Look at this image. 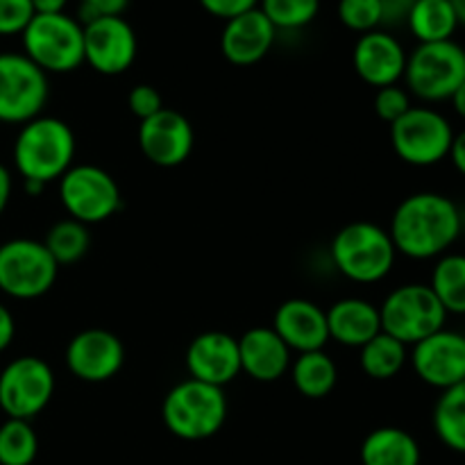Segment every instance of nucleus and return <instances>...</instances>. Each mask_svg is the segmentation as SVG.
Listing matches in <instances>:
<instances>
[{"label":"nucleus","instance_id":"412c9836","mask_svg":"<svg viewBox=\"0 0 465 465\" xmlns=\"http://www.w3.org/2000/svg\"><path fill=\"white\" fill-rule=\"evenodd\" d=\"M241 372L254 381L271 384L291 371V350L272 327H252L239 339Z\"/></svg>","mask_w":465,"mask_h":465},{"label":"nucleus","instance_id":"f3484780","mask_svg":"<svg viewBox=\"0 0 465 465\" xmlns=\"http://www.w3.org/2000/svg\"><path fill=\"white\" fill-rule=\"evenodd\" d=\"M407 57L409 53L398 36L381 27L359 36L352 48L354 73L375 89L398 84L404 77Z\"/></svg>","mask_w":465,"mask_h":465},{"label":"nucleus","instance_id":"7ed1b4c3","mask_svg":"<svg viewBox=\"0 0 465 465\" xmlns=\"http://www.w3.org/2000/svg\"><path fill=\"white\" fill-rule=\"evenodd\" d=\"M331 262L336 271L357 284H377L391 275L395 250L389 230L368 221L350 223L336 232L331 241Z\"/></svg>","mask_w":465,"mask_h":465},{"label":"nucleus","instance_id":"a211bd4d","mask_svg":"<svg viewBox=\"0 0 465 465\" xmlns=\"http://www.w3.org/2000/svg\"><path fill=\"white\" fill-rule=\"evenodd\" d=\"M184 361L191 380L225 389L241 375L239 339L227 331H203L189 343Z\"/></svg>","mask_w":465,"mask_h":465},{"label":"nucleus","instance_id":"7c9ffc66","mask_svg":"<svg viewBox=\"0 0 465 465\" xmlns=\"http://www.w3.org/2000/svg\"><path fill=\"white\" fill-rule=\"evenodd\" d=\"M259 9L266 14L277 32H293L316 21L321 0H259Z\"/></svg>","mask_w":465,"mask_h":465},{"label":"nucleus","instance_id":"f704fd0d","mask_svg":"<svg viewBox=\"0 0 465 465\" xmlns=\"http://www.w3.org/2000/svg\"><path fill=\"white\" fill-rule=\"evenodd\" d=\"M127 107L139 121L154 116L163 109V98L153 84H136L127 95Z\"/></svg>","mask_w":465,"mask_h":465},{"label":"nucleus","instance_id":"0eeeda50","mask_svg":"<svg viewBox=\"0 0 465 465\" xmlns=\"http://www.w3.org/2000/svg\"><path fill=\"white\" fill-rule=\"evenodd\" d=\"M380 318L381 331L409 348L443 330L448 312L430 284H404L386 295L380 307Z\"/></svg>","mask_w":465,"mask_h":465},{"label":"nucleus","instance_id":"9d476101","mask_svg":"<svg viewBox=\"0 0 465 465\" xmlns=\"http://www.w3.org/2000/svg\"><path fill=\"white\" fill-rule=\"evenodd\" d=\"M50 98V80L23 53H0V123L25 125L41 116Z\"/></svg>","mask_w":465,"mask_h":465},{"label":"nucleus","instance_id":"2eb2a0df","mask_svg":"<svg viewBox=\"0 0 465 465\" xmlns=\"http://www.w3.org/2000/svg\"><path fill=\"white\" fill-rule=\"evenodd\" d=\"M195 145L193 125L184 114L163 107L139 125V148L150 163L177 168L191 157Z\"/></svg>","mask_w":465,"mask_h":465},{"label":"nucleus","instance_id":"473e14b6","mask_svg":"<svg viewBox=\"0 0 465 465\" xmlns=\"http://www.w3.org/2000/svg\"><path fill=\"white\" fill-rule=\"evenodd\" d=\"M372 107H375V114L381 118V121L393 125L395 121H400V118L413 107L411 94L400 84L384 86V89H377Z\"/></svg>","mask_w":465,"mask_h":465},{"label":"nucleus","instance_id":"6ab92c4d","mask_svg":"<svg viewBox=\"0 0 465 465\" xmlns=\"http://www.w3.org/2000/svg\"><path fill=\"white\" fill-rule=\"evenodd\" d=\"M275 39V25L257 7L225 21L221 32V53L234 66H254L271 53Z\"/></svg>","mask_w":465,"mask_h":465},{"label":"nucleus","instance_id":"4c0bfd02","mask_svg":"<svg viewBox=\"0 0 465 465\" xmlns=\"http://www.w3.org/2000/svg\"><path fill=\"white\" fill-rule=\"evenodd\" d=\"M413 0H381V25H407Z\"/></svg>","mask_w":465,"mask_h":465},{"label":"nucleus","instance_id":"37998d69","mask_svg":"<svg viewBox=\"0 0 465 465\" xmlns=\"http://www.w3.org/2000/svg\"><path fill=\"white\" fill-rule=\"evenodd\" d=\"M450 100H452L454 112H457L459 116H461L463 121H465V82H463L461 86H459L457 91H454V95H452V98H450Z\"/></svg>","mask_w":465,"mask_h":465},{"label":"nucleus","instance_id":"ddd939ff","mask_svg":"<svg viewBox=\"0 0 465 465\" xmlns=\"http://www.w3.org/2000/svg\"><path fill=\"white\" fill-rule=\"evenodd\" d=\"M139 53L136 32L123 16H103L84 25V64L100 75H121Z\"/></svg>","mask_w":465,"mask_h":465},{"label":"nucleus","instance_id":"58836bf2","mask_svg":"<svg viewBox=\"0 0 465 465\" xmlns=\"http://www.w3.org/2000/svg\"><path fill=\"white\" fill-rule=\"evenodd\" d=\"M14 336H16V321H14L12 312L0 302V352L12 345Z\"/></svg>","mask_w":465,"mask_h":465},{"label":"nucleus","instance_id":"bb28decb","mask_svg":"<svg viewBox=\"0 0 465 465\" xmlns=\"http://www.w3.org/2000/svg\"><path fill=\"white\" fill-rule=\"evenodd\" d=\"M359 361H361V371L371 380H393L395 375H400L404 363L409 361V350L398 339L389 336L386 331H380L375 339L359 348Z\"/></svg>","mask_w":465,"mask_h":465},{"label":"nucleus","instance_id":"1a4fd4ad","mask_svg":"<svg viewBox=\"0 0 465 465\" xmlns=\"http://www.w3.org/2000/svg\"><path fill=\"white\" fill-rule=\"evenodd\" d=\"M59 266L44 241L12 239L0 245V291L14 300H36L48 293Z\"/></svg>","mask_w":465,"mask_h":465},{"label":"nucleus","instance_id":"9b49d317","mask_svg":"<svg viewBox=\"0 0 465 465\" xmlns=\"http://www.w3.org/2000/svg\"><path fill=\"white\" fill-rule=\"evenodd\" d=\"M452 139L450 121L431 107H411L391 125V145L409 166H436L450 154Z\"/></svg>","mask_w":465,"mask_h":465},{"label":"nucleus","instance_id":"4468645a","mask_svg":"<svg viewBox=\"0 0 465 465\" xmlns=\"http://www.w3.org/2000/svg\"><path fill=\"white\" fill-rule=\"evenodd\" d=\"M73 377L86 384H103L116 377L125 363V345L116 334L100 327L73 336L64 354Z\"/></svg>","mask_w":465,"mask_h":465},{"label":"nucleus","instance_id":"b1692460","mask_svg":"<svg viewBox=\"0 0 465 465\" xmlns=\"http://www.w3.org/2000/svg\"><path fill=\"white\" fill-rule=\"evenodd\" d=\"M291 380L302 398L322 400L334 391L339 381V368L325 350L302 352L291 363Z\"/></svg>","mask_w":465,"mask_h":465},{"label":"nucleus","instance_id":"39448f33","mask_svg":"<svg viewBox=\"0 0 465 465\" xmlns=\"http://www.w3.org/2000/svg\"><path fill=\"white\" fill-rule=\"evenodd\" d=\"M21 41L23 54L45 75L73 73L84 64V25L66 12L35 14Z\"/></svg>","mask_w":465,"mask_h":465},{"label":"nucleus","instance_id":"6e6552de","mask_svg":"<svg viewBox=\"0 0 465 465\" xmlns=\"http://www.w3.org/2000/svg\"><path fill=\"white\" fill-rule=\"evenodd\" d=\"M59 203L68 218L89 225H98L121 209L123 195L116 180L104 168L94 163H73L59 177Z\"/></svg>","mask_w":465,"mask_h":465},{"label":"nucleus","instance_id":"c9c22d12","mask_svg":"<svg viewBox=\"0 0 465 465\" xmlns=\"http://www.w3.org/2000/svg\"><path fill=\"white\" fill-rule=\"evenodd\" d=\"M130 5V0H80V12H77V21L82 25L95 21L103 16H123Z\"/></svg>","mask_w":465,"mask_h":465},{"label":"nucleus","instance_id":"79ce46f5","mask_svg":"<svg viewBox=\"0 0 465 465\" xmlns=\"http://www.w3.org/2000/svg\"><path fill=\"white\" fill-rule=\"evenodd\" d=\"M36 14H59L66 12L68 0H32Z\"/></svg>","mask_w":465,"mask_h":465},{"label":"nucleus","instance_id":"423d86ee","mask_svg":"<svg viewBox=\"0 0 465 465\" xmlns=\"http://www.w3.org/2000/svg\"><path fill=\"white\" fill-rule=\"evenodd\" d=\"M407 91L425 103L450 100L465 82V48L454 39L418 44L404 68Z\"/></svg>","mask_w":465,"mask_h":465},{"label":"nucleus","instance_id":"ea45409f","mask_svg":"<svg viewBox=\"0 0 465 465\" xmlns=\"http://www.w3.org/2000/svg\"><path fill=\"white\" fill-rule=\"evenodd\" d=\"M448 157L452 159L454 168H457V171L465 177V130L459 132V134H454Z\"/></svg>","mask_w":465,"mask_h":465},{"label":"nucleus","instance_id":"e433bc0d","mask_svg":"<svg viewBox=\"0 0 465 465\" xmlns=\"http://www.w3.org/2000/svg\"><path fill=\"white\" fill-rule=\"evenodd\" d=\"M198 3L209 16H216L221 21H230L259 7V0H198Z\"/></svg>","mask_w":465,"mask_h":465},{"label":"nucleus","instance_id":"4be33fe9","mask_svg":"<svg viewBox=\"0 0 465 465\" xmlns=\"http://www.w3.org/2000/svg\"><path fill=\"white\" fill-rule=\"evenodd\" d=\"M330 341L345 348H363L381 331L380 307L363 298H343L327 309Z\"/></svg>","mask_w":465,"mask_h":465},{"label":"nucleus","instance_id":"f8f14e48","mask_svg":"<svg viewBox=\"0 0 465 465\" xmlns=\"http://www.w3.org/2000/svg\"><path fill=\"white\" fill-rule=\"evenodd\" d=\"M54 395V372L44 359L18 357L0 372V409L7 418L32 420Z\"/></svg>","mask_w":465,"mask_h":465},{"label":"nucleus","instance_id":"a18cd8bd","mask_svg":"<svg viewBox=\"0 0 465 465\" xmlns=\"http://www.w3.org/2000/svg\"><path fill=\"white\" fill-rule=\"evenodd\" d=\"M27 195H41L45 191V184H39V182H23Z\"/></svg>","mask_w":465,"mask_h":465},{"label":"nucleus","instance_id":"c03bdc74","mask_svg":"<svg viewBox=\"0 0 465 465\" xmlns=\"http://www.w3.org/2000/svg\"><path fill=\"white\" fill-rule=\"evenodd\" d=\"M450 5H452L459 25L465 27V0H450Z\"/></svg>","mask_w":465,"mask_h":465},{"label":"nucleus","instance_id":"a878e982","mask_svg":"<svg viewBox=\"0 0 465 465\" xmlns=\"http://www.w3.org/2000/svg\"><path fill=\"white\" fill-rule=\"evenodd\" d=\"M431 420L440 443L452 452L465 454V381L440 393Z\"/></svg>","mask_w":465,"mask_h":465},{"label":"nucleus","instance_id":"aec40b11","mask_svg":"<svg viewBox=\"0 0 465 465\" xmlns=\"http://www.w3.org/2000/svg\"><path fill=\"white\" fill-rule=\"evenodd\" d=\"M272 330L289 345L291 352H316L330 343L325 309L304 298L286 300L277 307Z\"/></svg>","mask_w":465,"mask_h":465},{"label":"nucleus","instance_id":"a19ab883","mask_svg":"<svg viewBox=\"0 0 465 465\" xmlns=\"http://www.w3.org/2000/svg\"><path fill=\"white\" fill-rule=\"evenodd\" d=\"M9 198H12V173L5 163H0V216L7 209Z\"/></svg>","mask_w":465,"mask_h":465},{"label":"nucleus","instance_id":"72a5a7b5","mask_svg":"<svg viewBox=\"0 0 465 465\" xmlns=\"http://www.w3.org/2000/svg\"><path fill=\"white\" fill-rule=\"evenodd\" d=\"M35 14L32 0H0V36L23 35Z\"/></svg>","mask_w":465,"mask_h":465},{"label":"nucleus","instance_id":"f257e3e1","mask_svg":"<svg viewBox=\"0 0 465 465\" xmlns=\"http://www.w3.org/2000/svg\"><path fill=\"white\" fill-rule=\"evenodd\" d=\"M461 212L454 200L434 191H422L398 204L389 234L398 254L425 262L443 257L461 236Z\"/></svg>","mask_w":465,"mask_h":465},{"label":"nucleus","instance_id":"393cba45","mask_svg":"<svg viewBox=\"0 0 465 465\" xmlns=\"http://www.w3.org/2000/svg\"><path fill=\"white\" fill-rule=\"evenodd\" d=\"M407 27L418 44H439L452 39L459 23L450 0H413Z\"/></svg>","mask_w":465,"mask_h":465},{"label":"nucleus","instance_id":"dca6fc26","mask_svg":"<svg viewBox=\"0 0 465 465\" xmlns=\"http://www.w3.org/2000/svg\"><path fill=\"white\" fill-rule=\"evenodd\" d=\"M411 366L427 386L448 391L465 381V334L439 330L411 350Z\"/></svg>","mask_w":465,"mask_h":465},{"label":"nucleus","instance_id":"5701e85b","mask_svg":"<svg viewBox=\"0 0 465 465\" xmlns=\"http://www.w3.org/2000/svg\"><path fill=\"white\" fill-rule=\"evenodd\" d=\"M363 465H420V445L400 427H377L361 443Z\"/></svg>","mask_w":465,"mask_h":465},{"label":"nucleus","instance_id":"f03ea898","mask_svg":"<svg viewBox=\"0 0 465 465\" xmlns=\"http://www.w3.org/2000/svg\"><path fill=\"white\" fill-rule=\"evenodd\" d=\"M14 166L23 182H39L48 186L73 166L75 134L62 118L36 116L21 125L14 141Z\"/></svg>","mask_w":465,"mask_h":465},{"label":"nucleus","instance_id":"20e7f679","mask_svg":"<svg viewBox=\"0 0 465 465\" xmlns=\"http://www.w3.org/2000/svg\"><path fill=\"white\" fill-rule=\"evenodd\" d=\"M166 430L182 440H207L223 430L227 418L225 391L198 380L173 386L162 404Z\"/></svg>","mask_w":465,"mask_h":465},{"label":"nucleus","instance_id":"c756f323","mask_svg":"<svg viewBox=\"0 0 465 465\" xmlns=\"http://www.w3.org/2000/svg\"><path fill=\"white\" fill-rule=\"evenodd\" d=\"M39 454V439L30 420L7 418L0 425V465H32Z\"/></svg>","mask_w":465,"mask_h":465},{"label":"nucleus","instance_id":"cd10ccee","mask_svg":"<svg viewBox=\"0 0 465 465\" xmlns=\"http://www.w3.org/2000/svg\"><path fill=\"white\" fill-rule=\"evenodd\" d=\"M430 289L454 316H465V254H443L431 272Z\"/></svg>","mask_w":465,"mask_h":465},{"label":"nucleus","instance_id":"2f4dec72","mask_svg":"<svg viewBox=\"0 0 465 465\" xmlns=\"http://www.w3.org/2000/svg\"><path fill=\"white\" fill-rule=\"evenodd\" d=\"M339 21L359 36L381 27V0H339Z\"/></svg>","mask_w":465,"mask_h":465},{"label":"nucleus","instance_id":"c85d7f7f","mask_svg":"<svg viewBox=\"0 0 465 465\" xmlns=\"http://www.w3.org/2000/svg\"><path fill=\"white\" fill-rule=\"evenodd\" d=\"M44 245L57 266H71L77 263L91 248L89 227L73 218L54 223L44 236Z\"/></svg>","mask_w":465,"mask_h":465}]
</instances>
